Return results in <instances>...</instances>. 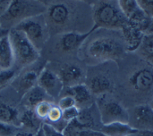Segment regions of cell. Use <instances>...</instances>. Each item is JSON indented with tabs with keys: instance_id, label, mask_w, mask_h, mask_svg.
Listing matches in <instances>:
<instances>
[{
	"instance_id": "1",
	"label": "cell",
	"mask_w": 153,
	"mask_h": 136,
	"mask_svg": "<svg viewBox=\"0 0 153 136\" xmlns=\"http://www.w3.org/2000/svg\"><path fill=\"white\" fill-rule=\"evenodd\" d=\"M93 19L97 29H120L128 20L120 9L118 3L111 1H98L93 6Z\"/></svg>"
},
{
	"instance_id": "2",
	"label": "cell",
	"mask_w": 153,
	"mask_h": 136,
	"mask_svg": "<svg viewBox=\"0 0 153 136\" xmlns=\"http://www.w3.org/2000/svg\"><path fill=\"white\" fill-rule=\"evenodd\" d=\"M89 59L96 62L116 60L125 54V49L119 41L108 37H97L91 41L86 49Z\"/></svg>"
},
{
	"instance_id": "3",
	"label": "cell",
	"mask_w": 153,
	"mask_h": 136,
	"mask_svg": "<svg viewBox=\"0 0 153 136\" xmlns=\"http://www.w3.org/2000/svg\"><path fill=\"white\" fill-rule=\"evenodd\" d=\"M11 45L13 47L15 62L22 67L32 65L39 58V51L31 43L24 33L12 28L8 30Z\"/></svg>"
},
{
	"instance_id": "4",
	"label": "cell",
	"mask_w": 153,
	"mask_h": 136,
	"mask_svg": "<svg viewBox=\"0 0 153 136\" xmlns=\"http://www.w3.org/2000/svg\"><path fill=\"white\" fill-rule=\"evenodd\" d=\"M47 8L40 2L35 1H12L6 14L2 17V20L6 23L17 24L25 19L43 15Z\"/></svg>"
},
{
	"instance_id": "5",
	"label": "cell",
	"mask_w": 153,
	"mask_h": 136,
	"mask_svg": "<svg viewBox=\"0 0 153 136\" xmlns=\"http://www.w3.org/2000/svg\"><path fill=\"white\" fill-rule=\"evenodd\" d=\"M40 15L25 19L13 28L22 31L39 51L43 47L46 40L47 24L45 18L41 21Z\"/></svg>"
},
{
	"instance_id": "6",
	"label": "cell",
	"mask_w": 153,
	"mask_h": 136,
	"mask_svg": "<svg viewBox=\"0 0 153 136\" xmlns=\"http://www.w3.org/2000/svg\"><path fill=\"white\" fill-rule=\"evenodd\" d=\"M128 124L137 131L153 130V110L148 104H140L132 109Z\"/></svg>"
},
{
	"instance_id": "7",
	"label": "cell",
	"mask_w": 153,
	"mask_h": 136,
	"mask_svg": "<svg viewBox=\"0 0 153 136\" xmlns=\"http://www.w3.org/2000/svg\"><path fill=\"white\" fill-rule=\"evenodd\" d=\"M99 111L102 125L113 122L128 123V112L117 102L109 101L102 103L99 106Z\"/></svg>"
},
{
	"instance_id": "8",
	"label": "cell",
	"mask_w": 153,
	"mask_h": 136,
	"mask_svg": "<svg viewBox=\"0 0 153 136\" xmlns=\"http://www.w3.org/2000/svg\"><path fill=\"white\" fill-rule=\"evenodd\" d=\"M37 85L52 98H57L64 90V85L56 73L44 68L39 75Z\"/></svg>"
},
{
	"instance_id": "9",
	"label": "cell",
	"mask_w": 153,
	"mask_h": 136,
	"mask_svg": "<svg viewBox=\"0 0 153 136\" xmlns=\"http://www.w3.org/2000/svg\"><path fill=\"white\" fill-rule=\"evenodd\" d=\"M45 13L46 24L53 28L62 27L68 23L71 18V9L64 3H53L48 7Z\"/></svg>"
},
{
	"instance_id": "10",
	"label": "cell",
	"mask_w": 153,
	"mask_h": 136,
	"mask_svg": "<svg viewBox=\"0 0 153 136\" xmlns=\"http://www.w3.org/2000/svg\"><path fill=\"white\" fill-rule=\"evenodd\" d=\"M97 28L94 26L92 29L86 33H79L75 31H70L64 33L60 36L58 41V47L62 52H72L81 46L87 37Z\"/></svg>"
},
{
	"instance_id": "11",
	"label": "cell",
	"mask_w": 153,
	"mask_h": 136,
	"mask_svg": "<svg viewBox=\"0 0 153 136\" xmlns=\"http://www.w3.org/2000/svg\"><path fill=\"white\" fill-rule=\"evenodd\" d=\"M128 85L138 93H147L153 89V70L151 68H140L128 78Z\"/></svg>"
},
{
	"instance_id": "12",
	"label": "cell",
	"mask_w": 153,
	"mask_h": 136,
	"mask_svg": "<svg viewBox=\"0 0 153 136\" xmlns=\"http://www.w3.org/2000/svg\"><path fill=\"white\" fill-rule=\"evenodd\" d=\"M56 74L58 75L64 87H68L80 83V81L84 77V71L78 65L64 64Z\"/></svg>"
},
{
	"instance_id": "13",
	"label": "cell",
	"mask_w": 153,
	"mask_h": 136,
	"mask_svg": "<svg viewBox=\"0 0 153 136\" xmlns=\"http://www.w3.org/2000/svg\"><path fill=\"white\" fill-rule=\"evenodd\" d=\"M14 63L15 57L7 32L0 37V70L13 68Z\"/></svg>"
},
{
	"instance_id": "14",
	"label": "cell",
	"mask_w": 153,
	"mask_h": 136,
	"mask_svg": "<svg viewBox=\"0 0 153 136\" xmlns=\"http://www.w3.org/2000/svg\"><path fill=\"white\" fill-rule=\"evenodd\" d=\"M126 47L129 51H137L143 38L144 33L130 22H127L121 29Z\"/></svg>"
},
{
	"instance_id": "15",
	"label": "cell",
	"mask_w": 153,
	"mask_h": 136,
	"mask_svg": "<svg viewBox=\"0 0 153 136\" xmlns=\"http://www.w3.org/2000/svg\"><path fill=\"white\" fill-rule=\"evenodd\" d=\"M99 132L104 136H131L138 132L128 123L113 122L102 125Z\"/></svg>"
},
{
	"instance_id": "16",
	"label": "cell",
	"mask_w": 153,
	"mask_h": 136,
	"mask_svg": "<svg viewBox=\"0 0 153 136\" xmlns=\"http://www.w3.org/2000/svg\"><path fill=\"white\" fill-rule=\"evenodd\" d=\"M65 95L72 96L76 102V106L79 108L83 106L88 105L92 99V94L88 87L82 83L67 87Z\"/></svg>"
},
{
	"instance_id": "17",
	"label": "cell",
	"mask_w": 153,
	"mask_h": 136,
	"mask_svg": "<svg viewBox=\"0 0 153 136\" xmlns=\"http://www.w3.org/2000/svg\"><path fill=\"white\" fill-rule=\"evenodd\" d=\"M91 94L95 96H102L112 90V83L109 78L104 75H96L91 78L87 86Z\"/></svg>"
},
{
	"instance_id": "18",
	"label": "cell",
	"mask_w": 153,
	"mask_h": 136,
	"mask_svg": "<svg viewBox=\"0 0 153 136\" xmlns=\"http://www.w3.org/2000/svg\"><path fill=\"white\" fill-rule=\"evenodd\" d=\"M48 95L42 88L36 85L24 95V103L27 108L34 109L35 106L46 99Z\"/></svg>"
},
{
	"instance_id": "19",
	"label": "cell",
	"mask_w": 153,
	"mask_h": 136,
	"mask_svg": "<svg viewBox=\"0 0 153 136\" xmlns=\"http://www.w3.org/2000/svg\"><path fill=\"white\" fill-rule=\"evenodd\" d=\"M39 75V74H38L35 70H28L25 72L19 77L17 82L19 91L25 95V93L28 92L30 89L35 87L37 85Z\"/></svg>"
},
{
	"instance_id": "20",
	"label": "cell",
	"mask_w": 153,
	"mask_h": 136,
	"mask_svg": "<svg viewBox=\"0 0 153 136\" xmlns=\"http://www.w3.org/2000/svg\"><path fill=\"white\" fill-rule=\"evenodd\" d=\"M137 51L142 58L153 66V34H144Z\"/></svg>"
},
{
	"instance_id": "21",
	"label": "cell",
	"mask_w": 153,
	"mask_h": 136,
	"mask_svg": "<svg viewBox=\"0 0 153 136\" xmlns=\"http://www.w3.org/2000/svg\"><path fill=\"white\" fill-rule=\"evenodd\" d=\"M18 110L15 107L0 102V121L14 126L18 121Z\"/></svg>"
},
{
	"instance_id": "22",
	"label": "cell",
	"mask_w": 153,
	"mask_h": 136,
	"mask_svg": "<svg viewBox=\"0 0 153 136\" xmlns=\"http://www.w3.org/2000/svg\"><path fill=\"white\" fill-rule=\"evenodd\" d=\"M20 125L27 128L29 130H35L37 132L42 126L40 119L34 113L33 109L27 108L22 114L20 119Z\"/></svg>"
},
{
	"instance_id": "23",
	"label": "cell",
	"mask_w": 153,
	"mask_h": 136,
	"mask_svg": "<svg viewBox=\"0 0 153 136\" xmlns=\"http://www.w3.org/2000/svg\"><path fill=\"white\" fill-rule=\"evenodd\" d=\"M68 124H71V126L79 129L93 130L94 126V118L90 112L85 109L84 111H80L79 115L75 120Z\"/></svg>"
},
{
	"instance_id": "24",
	"label": "cell",
	"mask_w": 153,
	"mask_h": 136,
	"mask_svg": "<svg viewBox=\"0 0 153 136\" xmlns=\"http://www.w3.org/2000/svg\"><path fill=\"white\" fill-rule=\"evenodd\" d=\"M120 9L121 10L122 13L125 15L127 20L134 15L139 10V6L137 1L134 0H120L117 2Z\"/></svg>"
},
{
	"instance_id": "25",
	"label": "cell",
	"mask_w": 153,
	"mask_h": 136,
	"mask_svg": "<svg viewBox=\"0 0 153 136\" xmlns=\"http://www.w3.org/2000/svg\"><path fill=\"white\" fill-rule=\"evenodd\" d=\"M65 136H104L99 131H95L94 130H85L79 129L74 127L71 124H68L62 131Z\"/></svg>"
},
{
	"instance_id": "26",
	"label": "cell",
	"mask_w": 153,
	"mask_h": 136,
	"mask_svg": "<svg viewBox=\"0 0 153 136\" xmlns=\"http://www.w3.org/2000/svg\"><path fill=\"white\" fill-rule=\"evenodd\" d=\"M53 106V104L50 102L49 100H44L35 106V108L33 110H34V113L37 115V117L40 120L41 119H46Z\"/></svg>"
},
{
	"instance_id": "27",
	"label": "cell",
	"mask_w": 153,
	"mask_h": 136,
	"mask_svg": "<svg viewBox=\"0 0 153 136\" xmlns=\"http://www.w3.org/2000/svg\"><path fill=\"white\" fill-rule=\"evenodd\" d=\"M16 70L11 68L8 70H0V90L9 85L16 77Z\"/></svg>"
},
{
	"instance_id": "28",
	"label": "cell",
	"mask_w": 153,
	"mask_h": 136,
	"mask_svg": "<svg viewBox=\"0 0 153 136\" xmlns=\"http://www.w3.org/2000/svg\"><path fill=\"white\" fill-rule=\"evenodd\" d=\"M80 112V108H79L77 106H74L71 108L62 110V120L66 123H70L71 121L75 120L78 117Z\"/></svg>"
},
{
	"instance_id": "29",
	"label": "cell",
	"mask_w": 153,
	"mask_h": 136,
	"mask_svg": "<svg viewBox=\"0 0 153 136\" xmlns=\"http://www.w3.org/2000/svg\"><path fill=\"white\" fill-rule=\"evenodd\" d=\"M137 3L145 15L153 19V0H138Z\"/></svg>"
},
{
	"instance_id": "30",
	"label": "cell",
	"mask_w": 153,
	"mask_h": 136,
	"mask_svg": "<svg viewBox=\"0 0 153 136\" xmlns=\"http://www.w3.org/2000/svg\"><path fill=\"white\" fill-rule=\"evenodd\" d=\"M57 106L62 110H65L69 108H71L74 106H76V102L72 96L69 95H64V96L59 99Z\"/></svg>"
},
{
	"instance_id": "31",
	"label": "cell",
	"mask_w": 153,
	"mask_h": 136,
	"mask_svg": "<svg viewBox=\"0 0 153 136\" xmlns=\"http://www.w3.org/2000/svg\"><path fill=\"white\" fill-rule=\"evenodd\" d=\"M42 130L44 136H65V135L59 130L55 129L48 123L42 124Z\"/></svg>"
},
{
	"instance_id": "32",
	"label": "cell",
	"mask_w": 153,
	"mask_h": 136,
	"mask_svg": "<svg viewBox=\"0 0 153 136\" xmlns=\"http://www.w3.org/2000/svg\"><path fill=\"white\" fill-rule=\"evenodd\" d=\"M14 133V126L0 121V136H11Z\"/></svg>"
},
{
	"instance_id": "33",
	"label": "cell",
	"mask_w": 153,
	"mask_h": 136,
	"mask_svg": "<svg viewBox=\"0 0 153 136\" xmlns=\"http://www.w3.org/2000/svg\"><path fill=\"white\" fill-rule=\"evenodd\" d=\"M11 3L12 1H8V0H0V18H2L6 14Z\"/></svg>"
},
{
	"instance_id": "34",
	"label": "cell",
	"mask_w": 153,
	"mask_h": 136,
	"mask_svg": "<svg viewBox=\"0 0 153 136\" xmlns=\"http://www.w3.org/2000/svg\"><path fill=\"white\" fill-rule=\"evenodd\" d=\"M14 136H37V133L34 134L32 131H19Z\"/></svg>"
},
{
	"instance_id": "35",
	"label": "cell",
	"mask_w": 153,
	"mask_h": 136,
	"mask_svg": "<svg viewBox=\"0 0 153 136\" xmlns=\"http://www.w3.org/2000/svg\"><path fill=\"white\" fill-rule=\"evenodd\" d=\"M137 136H153V130H142L138 131Z\"/></svg>"
},
{
	"instance_id": "36",
	"label": "cell",
	"mask_w": 153,
	"mask_h": 136,
	"mask_svg": "<svg viewBox=\"0 0 153 136\" xmlns=\"http://www.w3.org/2000/svg\"><path fill=\"white\" fill-rule=\"evenodd\" d=\"M145 34H153V19H152V22H151L150 26L145 33Z\"/></svg>"
},
{
	"instance_id": "37",
	"label": "cell",
	"mask_w": 153,
	"mask_h": 136,
	"mask_svg": "<svg viewBox=\"0 0 153 136\" xmlns=\"http://www.w3.org/2000/svg\"><path fill=\"white\" fill-rule=\"evenodd\" d=\"M37 136H44L43 130H42V126H41L40 129L37 131Z\"/></svg>"
},
{
	"instance_id": "38",
	"label": "cell",
	"mask_w": 153,
	"mask_h": 136,
	"mask_svg": "<svg viewBox=\"0 0 153 136\" xmlns=\"http://www.w3.org/2000/svg\"><path fill=\"white\" fill-rule=\"evenodd\" d=\"M7 32H8V31L5 30V29H0V37H1V36H2L3 34L7 33Z\"/></svg>"
},
{
	"instance_id": "39",
	"label": "cell",
	"mask_w": 153,
	"mask_h": 136,
	"mask_svg": "<svg viewBox=\"0 0 153 136\" xmlns=\"http://www.w3.org/2000/svg\"><path fill=\"white\" fill-rule=\"evenodd\" d=\"M151 108H152V110H153V100H152V104H151Z\"/></svg>"
}]
</instances>
